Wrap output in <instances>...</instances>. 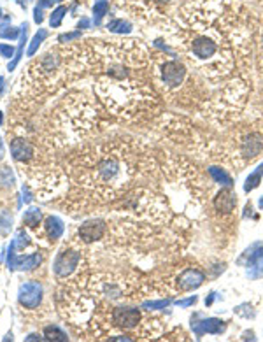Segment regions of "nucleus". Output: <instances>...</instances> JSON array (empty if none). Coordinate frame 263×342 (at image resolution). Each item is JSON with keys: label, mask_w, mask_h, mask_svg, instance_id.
<instances>
[{"label": "nucleus", "mask_w": 263, "mask_h": 342, "mask_svg": "<svg viewBox=\"0 0 263 342\" xmlns=\"http://www.w3.org/2000/svg\"><path fill=\"white\" fill-rule=\"evenodd\" d=\"M74 172L77 185L111 197L125 185L128 169L118 153L102 151L97 148L95 153L81 158V165L74 169Z\"/></svg>", "instance_id": "f257e3e1"}, {"label": "nucleus", "mask_w": 263, "mask_h": 342, "mask_svg": "<svg viewBox=\"0 0 263 342\" xmlns=\"http://www.w3.org/2000/svg\"><path fill=\"white\" fill-rule=\"evenodd\" d=\"M83 264V253L79 249H63L58 253L53 265V272H55L58 281H65L70 276L79 272V267Z\"/></svg>", "instance_id": "f03ea898"}, {"label": "nucleus", "mask_w": 263, "mask_h": 342, "mask_svg": "<svg viewBox=\"0 0 263 342\" xmlns=\"http://www.w3.org/2000/svg\"><path fill=\"white\" fill-rule=\"evenodd\" d=\"M18 300L25 309H37L42 302V286L39 281H27L19 286Z\"/></svg>", "instance_id": "7ed1b4c3"}, {"label": "nucleus", "mask_w": 263, "mask_h": 342, "mask_svg": "<svg viewBox=\"0 0 263 342\" xmlns=\"http://www.w3.org/2000/svg\"><path fill=\"white\" fill-rule=\"evenodd\" d=\"M140 311L130 307H116L111 312V321L114 326L123 330H132L140 323Z\"/></svg>", "instance_id": "20e7f679"}, {"label": "nucleus", "mask_w": 263, "mask_h": 342, "mask_svg": "<svg viewBox=\"0 0 263 342\" xmlns=\"http://www.w3.org/2000/svg\"><path fill=\"white\" fill-rule=\"evenodd\" d=\"M186 70L179 62H167L162 67V81L169 88H177L185 81Z\"/></svg>", "instance_id": "39448f33"}, {"label": "nucleus", "mask_w": 263, "mask_h": 342, "mask_svg": "<svg viewBox=\"0 0 263 342\" xmlns=\"http://www.w3.org/2000/svg\"><path fill=\"white\" fill-rule=\"evenodd\" d=\"M107 227L106 223L100 221V219H93V221H86L84 225H81L79 228V239L83 242H95L100 241L102 237L106 235Z\"/></svg>", "instance_id": "423d86ee"}, {"label": "nucleus", "mask_w": 263, "mask_h": 342, "mask_svg": "<svg viewBox=\"0 0 263 342\" xmlns=\"http://www.w3.org/2000/svg\"><path fill=\"white\" fill-rule=\"evenodd\" d=\"M11 153L16 162H30L35 156L37 148L28 139H14L11 142Z\"/></svg>", "instance_id": "0eeeda50"}, {"label": "nucleus", "mask_w": 263, "mask_h": 342, "mask_svg": "<svg viewBox=\"0 0 263 342\" xmlns=\"http://www.w3.org/2000/svg\"><path fill=\"white\" fill-rule=\"evenodd\" d=\"M202 282H203V272H200L199 268H188V270H185L179 276L177 286H179L181 292H189V290L199 288Z\"/></svg>", "instance_id": "6e6552de"}, {"label": "nucleus", "mask_w": 263, "mask_h": 342, "mask_svg": "<svg viewBox=\"0 0 263 342\" xmlns=\"http://www.w3.org/2000/svg\"><path fill=\"white\" fill-rule=\"evenodd\" d=\"M191 49H193V55L197 56V58L207 60V58H211V56L216 53V44L207 37H199L193 41Z\"/></svg>", "instance_id": "1a4fd4ad"}, {"label": "nucleus", "mask_w": 263, "mask_h": 342, "mask_svg": "<svg viewBox=\"0 0 263 342\" xmlns=\"http://www.w3.org/2000/svg\"><path fill=\"white\" fill-rule=\"evenodd\" d=\"M237 205V197L235 193H232L228 188L226 190H221L217 193L216 200H214V207L219 213H232Z\"/></svg>", "instance_id": "9d476101"}, {"label": "nucleus", "mask_w": 263, "mask_h": 342, "mask_svg": "<svg viewBox=\"0 0 263 342\" xmlns=\"http://www.w3.org/2000/svg\"><path fill=\"white\" fill-rule=\"evenodd\" d=\"M262 149H263L262 135L251 134L249 137H246V139L242 140V155H244L246 158H249V160L254 156H258Z\"/></svg>", "instance_id": "9b49d317"}, {"label": "nucleus", "mask_w": 263, "mask_h": 342, "mask_svg": "<svg viewBox=\"0 0 263 342\" xmlns=\"http://www.w3.org/2000/svg\"><path fill=\"white\" fill-rule=\"evenodd\" d=\"M195 332H197V335H202V333H221L223 330H225V323L223 321H219V319H203L202 323H195Z\"/></svg>", "instance_id": "f8f14e48"}, {"label": "nucleus", "mask_w": 263, "mask_h": 342, "mask_svg": "<svg viewBox=\"0 0 263 342\" xmlns=\"http://www.w3.org/2000/svg\"><path fill=\"white\" fill-rule=\"evenodd\" d=\"M44 230H46L49 239H58V237L63 233V223H62V219H58L56 216H49V218H46Z\"/></svg>", "instance_id": "ddd939ff"}, {"label": "nucleus", "mask_w": 263, "mask_h": 342, "mask_svg": "<svg viewBox=\"0 0 263 342\" xmlns=\"http://www.w3.org/2000/svg\"><path fill=\"white\" fill-rule=\"evenodd\" d=\"M263 256V244H253L249 248V249L246 251L244 254H242V258L239 260V264H246V265H253L254 262H258L260 258Z\"/></svg>", "instance_id": "4468645a"}, {"label": "nucleus", "mask_w": 263, "mask_h": 342, "mask_svg": "<svg viewBox=\"0 0 263 342\" xmlns=\"http://www.w3.org/2000/svg\"><path fill=\"white\" fill-rule=\"evenodd\" d=\"M262 176H263V163H262V165H258V169H256L253 174H249V176H248V179H246V185H244V190L246 191H253L254 188H258L260 181H262Z\"/></svg>", "instance_id": "2eb2a0df"}, {"label": "nucleus", "mask_w": 263, "mask_h": 342, "mask_svg": "<svg viewBox=\"0 0 263 342\" xmlns=\"http://www.w3.org/2000/svg\"><path fill=\"white\" fill-rule=\"evenodd\" d=\"M211 176H213V179L216 181V183H219V185L226 186V188H230L232 186V177L228 172H225L223 169H217V167H213L211 169Z\"/></svg>", "instance_id": "dca6fc26"}, {"label": "nucleus", "mask_w": 263, "mask_h": 342, "mask_svg": "<svg viewBox=\"0 0 263 342\" xmlns=\"http://www.w3.org/2000/svg\"><path fill=\"white\" fill-rule=\"evenodd\" d=\"M42 335H44V339H47V341H67V339H69L67 333L62 328H58V326H46L44 332H42Z\"/></svg>", "instance_id": "f3484780"}, {"label": "nucleus", "mask_w": 263, "mask_h": 342, "mask_svg": "<svg viewBox=\"0 0 263 342\" xmlns=\"http://www.w3.org/2000/svg\"><path fill=\"white\" fill-rule=\"evenodd\" d=\"M41 218H42V214L39 209H28L23 216V221H25V225H28L30 228H35L39 223H41Z\"/></svg>", "instance_id": "a211bd4d"}, {"label": "nucleus", "mask_w": 263, "mask_h": 342, "mask_svg": "<svg viewBox=\"0 0 263 342\" xmlns=\"http://www.w3.org/2000/svg\"><path fill=\"white\" fill-rule=\"evenodd\" d=\"M107 28L111 30V32H118V33H123V32H130V25L123 19H112L111 23L107 25Z\"/></svg>", "instance_id": "6ab92c4d"}, {"label": "nucleus", "mask_w": 263, "mask_h": 342, "mask_svg": "<svg viewBox=\"0 0 263 342\" xmlns=\"http://www.w3.org/2000/svg\"><path fill=\"white\" fill-rule=\"evenodd\" d=\"M107 9H109V4H107V0H95V7H93V11H95V16H97V19L95 21H100L104 16H106Z\"/></svg>", "instance_id": "aec40b11"}, {"label": "nucleus", "mask_w": 263, "mask_h": 342, "mask_svg": "<svg viewBox=\"0 0 263 342\" xmlns=\"http://www.w3.org/2000/svg\"><path fill=\"white\" fill-rule=\"evenodd\" d=\"M46 37H47V32H46V30H41V32H39L37 35L33 37L32 44H30V47H28V56H32L33 53L37 51V47L41 46L42 41H44V39H46Z\"/></svg>", "instance_id": "412c9836"}, {"label": "nucleus", "mask_w": 263, "mask_h": 342, "mask_svg": "<svg viewBox=\"0 0 263 342\" xmlns=\"http://www.w3.org/2000/svg\"><path fill=\"white\" fill-rule=\"evenodd\" d=\"M65 13H67V7H63V5H60L56 11H53V14H51V18H49L51 27H58V25L62 23V18H63Z\"/></svg>", "instance_id": "4be33fe9"}, {"label": "nucleus", "mask_w": 263, "mask_h": 342, "mask_svg": "<svg viewBox=\"0 0 263 342\" xmlns=\"http://www.w3.org/2000/svg\"><path fill=\"white\" fill-rule=\"evenodd\" d=\"M0 37L2 39H16L18 37V30L13 27H2L0 28Z\"/></svg>", "instance_id": "5701e85b"}, {"label": "nucleus", "mask_w": 263, "mask_h": 342, "mask_svg": "<svg viewBox=\"0 0 263 342\" xmlns=\"http://www.w3.org/2000/svg\"><path fill=\"white\" fill-rule=\"evenodd\" d=\"M169 305V300H156V302H144L146 309H165Z\"/></svg>", "instance_id": "b1692460"}, {"label": "nucleus", "mask_w": 263, "mask_h": 342, "mask_svg": "<svg viewBox=\"0 0 263 342\" xmlns=\"http://www.w3.org/2000/svg\"><path fill=\"white\" fill-rule=\"evenodd\" d=\"M0 55L4 56V58H11L14 55V47L7 46V44H0Z\"/></svg>", "instance_id": "393cba45"}, {"label": "nucleus", "mask_w": 263, "mask_h": 342, "mask_svg": "<svg viewBox=\"0 0 263 342\" xmlns=\"http://www.w3.org/2000/svg\"><path fill=\"white\" fill-rule=\"evenodd\" d=\"M79 35H81V33H79V32H74V33H67V35H60V39H58V41H60V42H65V41L69 42V41H72V39H77Z\"/></svg>", "instance_id": "a878e982"}, {"label": "nucleus", "mask_w": 263, "mask_h": 342, "mask_svg": "<svg viewBox=\"0 0 263 342\" xmlns=\"http://www.w3.org/2000/svg\"><path fill=\"white\" fill-rule=\"evenodd\" d=\"M197 302V296H189V298H186V300H177V305H181V307H186V305H191Z\"/></svg>", "instance_id": "bb28decb"}, {"label": "nucleus", "mask_w": 263, "mask_h": 342, "mask_svg": "<svg viewBox=\"0 0 263 342\" xmlns=\"http://www.w3.org/2000/svg\"><path fill=\"white\" fill-rule=\"evenodd\" d=\"M33 19H35V23H41V21H42V9H41V7H35V14H33Z\"/></svg>", "instance_id": "cd10ccee"}, {"label": "nucleus", "mask_w": 263, "mask_h": 342, "mask_svg": "<svg viewBox=\"0 0 263 342\" xmlns=\"http://www.w3.org/2000/svg\"><path fill=\"white\" fill-rule=\"evenodd\" d=\"M4 156V144H2V140H0V158Z\"/></svg>", "instance_id": "c85d7f7f"}, {"label": "nucleus", "mask_w": 263, "mask_h": 342, "mask_svg": "<svg viewBox=\"0 0 263 342\" xmlns=\"http://www.w3.org/2000/svg\"><path fill=\"white\" fill-rule=\"evenodd\" d=\"M258 203H260V207H262V211H263V197H262V199H260V202H258Z\"/></svg>", "instance_id": "c756f323"}, {"label": "nucleus", "mask_w": 263, "mask_h": 342, "mask_svg": "<svg viewBox=\"0 0 263 342\" xmlns=\"http://www.w3.org/2000/svg\"><path fill=\"white\" fill-rule=\"evenodd\" d=\"M0 125H2V112H0Z\"/></svg>", "instance_id": "7c9ffc66"}, {"label": "nucleus", "mask_w": 263, "mask_h": 342, "mask_svg": "<svg viewBox=\"0 0 263 342\" xmlns=\"http://www.w3.org/2000/svg\"><path fill=\"white\" fill-rule=\"evenodd\" d=\"M2 83H4V79H2V78H0V86H2Z\"/></svg>", "instance_id": "2f4dec72"}, {"label": "nucleus", "mask_w": 263, "mask_h": 342, "mask_svg": "<svg viewBox=\"0 0 263 342\" xmlns=\"http://www.w3.org/2000/svg\"><path fill=\"white\" fill-rule=\"evenodd\" d=\"M0 13H2V11H0ZM0 18H2V14H0Z\"/></svg>", "instance_id": "473e14b6"}]
</instances>
